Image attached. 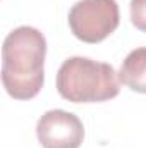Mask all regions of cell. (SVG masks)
Here are the masks:
<instances>
[{"mask_svg": "<svg viewBox=\"0 0 146 148\" xmlns=\"http://www.w3.org/2000/svg\"><path fill=\"white\" fill-rule=\"evenodd\" d=\"M46 40L31 26H19L10 31L2 45V83L16 100L36 97L45 83Z\"/></svg>", "mask_w": 146, "mask_h": 148, "instance_id": "6da1fadb", "label": "cell"}, {"mask_svg": "<svg viewBox=\"0 0 146 148\" xmlns=\"http://www.w3.org/2000/svg\"><path fill=\"white\" fill-rule=\"evenodd\" d=\"M36 136L43 148H79L84 140V127L77 115L57 109L40 117Z\"/></svg>", "mask_w": 146, "mask_h": 148, "instance_id": "277c9868", "label": "cell"}, {"mask_svg": "<svg viewBox=\"0 0 146 148\" xmlns=\"http://www.w3.org/2000/svg\"><path fill=\"white\" fill-rule=\"evenodd\" d=\"M119 79L132 91L146 93V47L132 50L126 57L119 71Z\"/></svg>", "mask_w": 146, "mask_h": 148, "instance_id": "5b68a950", "label": "cell"}, {"mask_svg": "<svg viewBox=\"0 0 146 148\" xmlns=\"http://www.w3.org/2000/svg\"><path fill=\"white\" fill-rule=\"evenodd\" d=\"M57 90L62 98L72 103H91L115 98L120 91L117 73L107 62L88 57L64 60L57 73Z\"/></svg>", "mask_w": 146, "mask_h": 148, "instance_id": "7a4b0ae2", "label": "cell"}, {"mask_svg": "<svg viewBox=\"0 0 146 148\" xmlns=\"http://www.w3.org/2000/svg\"><path fill=\"white\" fill-rule=\"evenodd\" d=\"M131 21L146 33V0H131Z\"/></svg>", "mask_w": 146, "mask_h": 148, "instance_id": "8992f818", "label": "cell"}, {"mask_svg": "<svg viewBox=\"0 0 146 148\" xmlns=\"http://www.w3.org/2000/svg\"><path fill=\"white\" fill-rule=\"evenodd\" d=\"M120 21L115 0H79L69 10V28L84 43H100L110 36Z\"/></svg>", "mask_w": 146, "mask_h": 148, "instance_id": "3957f363", "label": "cell"}]
</instances>
